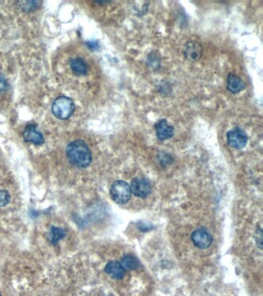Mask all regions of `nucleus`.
Instances as JSON below:
<instances>
[{
    "mask_svg": "<svg viewBox=\"0 0 263 296\" xmlns=\"http://www.w3.org/2000/svg\"><path fill=\"white\" fill-rule=\"evenodd\" d=\"M67 155L71 164L78 167H87L91 164L92 155L86 143L76 140L68 145Z\"/></svg>",
    "mask_w": 263,
    "mask_h": 296,
    "instance_id": "f257e3e1",
    "label": "nucleus"
},
{
    "mask_svg": "<svg viewBox=\"0 0 263 296\" xmlns=\"http://www.w3.org/2000/svg\"><path fill=\"white\" fill-rule=\"evenodd\" d=\"M75 104L72 99L60 97L55 99L52 104V112L55 116L61 120H67L73 115Z\"/></svg>",
    "mask_w": 263,
    "mask_h": 296,
    "instance_id": "f03ea898",
    "label": "nucleus"
},
{
    "mask_svg": "<svg viewBox=\"0 0 263 296\" xmlns=\"http://www.w3.org/2000/svg\"><path fill=\"white\" fill-rule=\"evenodd\" d=\"M110 196L113 200L118 204H126L131 199V187L127 182L123 181H117L110 187Z\"/></svg>",
    "mask_w": 263,
    "mask_h": 296,
    "instance_id": "7ed1b4c3",
    "label": "nucleus"
},
{
    "mask_svg": "<svg viewBox=\"0 0 263 296\" xmlns=\"http://www.w3.org/2000/svg\"><path fill=\"white\" fill-rule=\"evenodd\" d=\"M227 141L228 145L235 149H243L246 146L248 136L246 133L240 128H232L227 133Z\"/></svg>",
    "mask_w": 263,
    "mask_h": 296,
    "instance_id": "20e7f679",
    "label": "nucleus"
},
{
    "mask_svg": "<svg viewBox=\"0 0 263 296\" xmlns=\"http://www.w3.org/2000/svg\"><path fill=\"white\" fill-rule=\"evenodd\" d=\"M192 240L196 247L200 249H206L212 243L211 234L206 229L201 228L194 230L192 234Z\"/></svg>",
    "mask_w": 263,
    "mask_h": 296,
    "instance_id": "39448f33",
    "label": "nucleus"
},
{
    "mask_svg": "<svg viewBox=\"0 0 263 296\" xmlns=\"http://www.w3.org/2000/svg\"><path fill=\"white\" fill-rule=\"evenodd\" d=\"M131 193L138 197H148L151 193V186L150 182L144 178H137L131 181Z\"/></svg>",
    "mask_w": 263,
    "mask_h": 296,
    "instance_id": "423d86ee",
    "label": "nucleus"
},
{
    "mask_svg": "<svg viewBox=\"0 0 263 296\" xmlns=\"http://www.w3.org/2000/svg\"><path fill=\"white\" fill-rule=\"evenodd\" d=\"M155 129L158 138L160 141L171 138L175 133V128L169 125L166 120H159L155 125Z\"/></svg>",
    "mask_w": 263,
    "mask_h": 296,
    "instance_id": "0eeeda50",
    "label": "nucleus"
},
{
    "mask_svg": "<svg viewBox=\"0 0 263 296\" xmlns=\"http://www.w3.org/2000/svg\"><path fill=\"white\" fill-rule=\"evenodd\" d=\"M183 52L187 60H190V61H196L202 56V47L198 43L190 41L185 44Z\"/></svg>",
    "mask_w": 263,
    "mask_h": 296,
    "instance_id": "6e6552de",
    "label": "nucleus"
},
{
    "mask_svg": "<svg viewBox=\"0 0 263 296\" xmlns=\"http://www.w3.org/2000/svg\"><path fill=\"white\" fill-rule=\"evenodd\" d=\"M23 137H24L25 141L33 143L34 145H41L44 142L43 135L39 131H37L35 126L33 125V124L26 127L24 133H23Z\"/></svg>",
    "mask_w": 263,
    "mask_h": 296,
    "instance_id": "1a4fd4ad",
    "label": "nucleus"
},
{
    "mask_svg": "<svg viewBox=\"0 0 263 296\" xmlns=\"http://www.w3.org/2000/svg\"><path fill=\"white\" fill-rule=\"evenodd\" d=\"M105 272L114 280H122L125 276L126 270L122 266V263L112 261L106 264Z\"/></svg>",
    "mask_w": 263,
    "mask_h": 296,
    "instance_id": "9d476101",
    "label": "nucleus"
},
{
    "mask_svg": "<svg viewBox=\"0 0 263 296\" xmlns=\"http://www.w3.org/2000/svg\"><path fill=\"white\" fill-rule=\"evenodd\" d=\"M227 88L229 90L230 92L232 94H238L241 92L242 90H244L245 84L243 81H242L240 77L235 75L233 73H230L227 77Z\"/></svg>",
    "mask_w": 263,
    "mask_h": 296,
    "instance_id": "9b49d317",
    "label": "nucleus"
},
{
    "mask_svg": "<svg viewBox=\"0 0 263 296\" xmlns=\"http://www.w3.org/2000/svg\"><path fill=\"white\" fill-rule=\"evenodd\" d=\"M70 66L71 70L76 75H86L88 73V64L82 58L77 57V58L72 59L70 63Z\"/></svg>",
    "mask_w": 263,
    "mask_h": 296,
    "instance_id": "f8f14e48",
    "label": "nucleus"
},
{
    "mask_svg": "<svg viewBox=\"0 0 263 296\" xmlns=\"http://www.w3.org/2000/svg\"><path fill=\"white\" fill-rule=\"evenodd\" d=\"M122 264L125 270H135L139 267L138 261L131 255H126L123 257Z\"/></svg>",
    "mask_w": 263,
    "mask_h": 296,
    "instance_id": "ddd939ff",
    "label": "nucleus"
},
{
    "mask_svg": "<svg viewBox=\"0 0 263 296\" xmlns=\"http://www.w3.org/2000/svg\"><path fill=\"white\" fill-rule=\"evenodd\" d=\"M65 235V230L61 229V228H51V231H50V237H51V240L52 243H56L58 241L64 238Z\"/></svg>",
    "mask_w": 263,
    "mask_h": 296,
    "instance_id": "4468645a",
    "label": "nucleus"
},
{
    "mask_svg": "<svg viewBox=\"0 0 263 296\" xmlns=\"http://www.w3.org/2000/svg\"><path fill=\"white\" fill-rule=\"evenodd\" d=\"M10 201V195L7 191L0 190V208L6 206Z\"/></svg>",
    "mask_w": 263,
    "mask_h": 296,
    "instance_id": "2eb2a0df",
    "label": "nucleus"
},
{
    "mask_svg": "<svg viewBox=\"0 0 263 296\" xmlns=\"http://www.w3.org/2000/svg\"><path fill=\"white\" fill-rule=\"evenodd\" d=\"M23 4L22 7L24 8V10H32L33 8L36 7L37 6V2H21Z\"/></svg>",
    "mask_w": 263,
    "mask_h": 296,
    "instance_id": "dca6fc26",
    "label": "nucleus"
},
{
    "mask_svg": "<svg viewBox=\"0 0 263 296\" xmlns=\"http://www.w3.org/2000/svg\"><path fill=\"white\" fill-rule=\"evenodd\" d=\"M6 81L2 78V77H0V91H2L4 89H6Z\"/></svg>",
    "mask_w": 263,
    "mask_h": 296,
    "instance_id": "f3484780",
    "label": "nucleus"
},
{
    "mask_svg": "<svg viewBox=\"0 0 263 296\" xmlns=\"http://www.w3.org/2000/svg\"><path fill=\"white\" fill-rule=\"evenodd\" d=\"M0 296H1V294H0Z\"/></svg>",
    "mask_w": 263,
    "mask_h": 296,
    "instance_id": "a211bd4d",
    "label": "nucleus"
}]
</instances>
